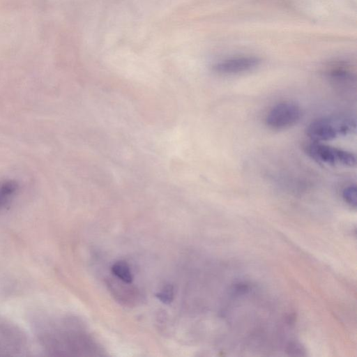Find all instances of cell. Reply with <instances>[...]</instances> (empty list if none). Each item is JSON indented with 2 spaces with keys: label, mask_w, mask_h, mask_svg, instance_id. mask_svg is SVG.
Here are the masks:
<instances>
[{
  "label": "cell",
  "mask_w": 357,
  "mask_h": 357,
  "mask_svg": "<svg viewBox=\"0 0 357 357\" xmlns=\"http://www.w3.org/2000/svg\"><path fill=\"white\" fill-rule=\"evenodd\" d=\"M355 129V120L340 115L314 120L307 126L306 135L312 142H324L347 135Z\"/></svg>",
  "instance_id": "1"
},
{
  "label": "cell",
  "mask_w": 357,
  "mask_h": 357,
  "mask_svg": "<svg viewBox=\"0 0 357 357\" xmlns=\"http://www.w3.org/2000/svg\"><path fill=\"white\" fill-rule=\"evenodd\" d=\"M29 351L25 333L15 324L0 319V356H26Z\"/></svg>",
  "instance_id": "2"
},
{
  "label": "cell",
  "mask_w": 357,
  "mask_h": 357,
  "mask_svg": "<svg viewBox=\"0 0 357 357\" xmlns=\"http://www.w3.org/2000/svg\"><path fill=\"white\" fill-rule=\"evenodd\" d=\"M304 149L309 157L322 165L347 167L356 165L355 154L342 149L312 141Z\"/></svg>",
  "instance_id": "3"
},
{
  "label": "cell",
  "mask_w": 357,
  "mask_h": 357,
  "mask_svg": "<svg viewBox=\"0 0 357 357\" xmlns=\"http://www.w3.org/2000/svg\"><path fill=\"white\" fill-rule=\"evenodd\" d=\"M301 116V109L297 104L284 101L276 104L269 110L265 122L269 128L281 130L296 124Z\"/></svg>",
  "instance_id": "4"
},
{
  "label": "cell",
  "mask_w": 357,
  "mask_h": 357,
  "mask_svg": "<svg viewBox=\"0 0 357 357\" xmlns=\"http://www.w3.org/2000/svg\"><path fill=\"white\" fill-rule=\"evenodd\" d=\"M260 59L254 56H240L224 59L217 63L214 70L221 75H237L249 72L256 68Z\"/></svg>",
  "instance_id": "5"
},
{
  "label": "cell",
  "mask_w": 357,
  "mask_h": 357,
  "mask_svg": "<svg viewBox=\"0 0 357 357\" xmlns=\"http://www.w3.org/2000/svg\"><path fill=\"white\" fill-rule=\"evenodd\" d=\"M117 280L109 281L107 285L113 292L114 298L126 305H132L139 299L140 296L137 289L131 287L130 283L124 282L117 278Z\"/></svg>",
  "instance_id": "6"
},
{
  "label": "cell",
  "mask_w": 357,
  "mask_h": 357,
  "mask_svg": "<svg viewBox=\"0 0 357 357\" xmlns=\"http://www.w3.org/2000/svg\"><path fill=\"white\" fill-rule=\"evenodd\" d=\"M18 190L19 184L15 180L8 179L0 183V211L10 204Z\"/></svg>",
  "instance_id": "7"
},
{
  "label": "cell",
  "mask_w": 357,
  "mask_h": 357,
  "mask_svg": "<svg viewBox=\"0 0 357 357\" xmlns=\"http://www.w3.org/2000/svg\"><path fill=\"white\" fill-rule=\"evenodd\" d=\"M111 271L116 278L126 282L131 283L133 276L128 263L123 260L114 262L112 267Z\"/></svg>",
  "instance_id": "8"
},
{
  "label": "cell",
  "mask_w": 357,
  "mask_h": 357,
  "mask_svg": "<svg viewBox=\"0 0 357 357\" xmlns=\"http://www.w3.org/2000/svg\"><path fill=\"white\" fill-rule=\"evenodd\" d=\"M155 296L157 298L165 304L171 303L174 297V288L171 284L164 285L160 291H158Z\"/></svg>",
  "instance_id": "9"
},
{
  "label": "cell",
  "mask_w": 357,
  "mask_h": 357,
  "mask_svg": "<svg viewBox=\"0 0 357 357\" xmlns=\"http://www.w3.org/2000/svg\"><path fill=\"white\" fill-rule=\"evenodd\" d=\"M342 197L345 202L353 207L356 206L357 191L356 185L347 186L342 192Z\"/></svg>",
  "instance_id": "10"
}]
</instances>
